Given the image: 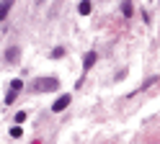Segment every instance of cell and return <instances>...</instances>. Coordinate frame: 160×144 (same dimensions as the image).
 Masks as SVG:
<instances>
[{
    "instance_id": "4",
    "label": "cell",
    "mask_w": 160,
    "mask_h": 144,
    "mask_svg": "<svg viewBox=\"0 0 160 144\" xmlns=\"http://www.w3.org/2000/svg\"><path fill=\"white\" fill-rule=\"evenodd\" d=\"M93 65H96V51H88V54H85V59H83V70L88 72Z\"/></svg>"
},
{
    "instance_id": "6",
    "label": "cell",
    "mask_w": 160,
    "mask_h": 144,
    "mask_svg": "<svg viewBox=\"0 0 160 144\" xmlns=\"http://www.w3.org/2000/svg\"><path fill=\"white\" fill-rule=\"evenodd\" d=\"M5 59H8V62H18V49H16V46H13V49H8Z\"/></svg>"
},
{
    "instance_id": "8",
    "label": "cell",
    "mask_w": 160,
    "mask_h": 144,
    "mask_svg": "<svg viewBox=\"0 0 160 144\" xmlns=\"http://www.w3.org/2000/svg\"><path fill=\"white\" fill-rule=\"evenodd\" d=\"M52 57H54V59H59V57H65V49H62V46H57V49L52 51Z\"/></svg>"
},
{
    "instance_id": "7",
    "label": "cell",
    "mask_w": 160,
    "mask_h": 144,
    "mask_svg": "<svg viewBox=\"0 0 160 144\" xmlns=\"http://www.w3.org/2000/svg\"><path fill=\"white\" fill-rule=\"evenodd\" d=\"M11 137H13V139H21V137H23L21 126H13V129H11Z\"/></svg>"
},
{
    "instance_id": "3",
    "label": "cell",
    "mask_w": 160,
    "mask_h": 144,
    "mask_svg": "<svg viewBox=\"0 0 160 144\" xmlns=\"http://www.w3.org/2000/svg\"><path fill=\"white\" fill-rule=\"evenodd\" d=\"M13 3H16V0H3V3H0V21H5V16L11 13Z\"/></svg>"
},
{
    "instance_id": "2",
    "label": "cell",
    "mask_w": 160,
    "mask_h": 144,
    "mask_svg": "<svg viewBox=\"0 0 160 144\" xmlns=\"http://www.w3.org/2000/svg\"><path fill=\"white\" fill-rule=\"evenodd\" d=\"M70 100H72L70 95H59V98L54 100V106H52V111H54V113H59V111H65V108L70 106Z\"/></svg>"
},
{
    "instance_id": "1",
    "label": "cell",
    "mask_w": 160,
    "mask_h": 144,
    "mask_svg": "<svg viewBox=\"0 0 160 144\" xmlns=\"http://www.w3.org/2000/svg\"><path fill=\"white\" fill-rule=\"evenodd\" d=\"M57 88H59L57 77H36V80H31V90L34 93H52Z\"/></svg>"
},
{
    "instance_id": "5",
    "label": "cell",
    "mask_w": 160,
    "mask_h": 144,
    "mask_svg": "<svg viewBox=\"0 0 160 144\" xmlns=\"http://www.w3.org/2000/svg\"><path fill=\"white\" fill-rule=\"evenodd\" d=\"M91 8H93V5H91V0H83V3L78 5V10H80L83 16H88V13H91Z\"/></svg>"
},
{
    "instance_id": "11",
    "label": "cell",
    "mask_w": 160,
    "mask_h": 144,
    "mask_svg": "<svg viewBox=\"0 0 160 144\" xmlns=\"http://www.w3.org/2000/svg\"><path fill=\"white\" fill-rule=\"evenodd\" d=\"M13 100H16V90H13V93H8V95H5V103H13Z\"/></svg>"
},
{
    "instance_id": "9",
    "label": "cell",
    "mask_w": 160,
    "mask_h": 144,
    "mask_svg": "<svg viewBox=\"0 0 160 144\" xmlns=\"http://www.w3.org/2000/svg\"><path fill=\"white\" fill-rule=\"evenodd\" d=\"M21 88H23L21 80H13V82H11V90H21Z\"/></svg>"
},
{
    "instance_id": "10",
    "label": "cell",
    "mask_w": 160,
    "mask_h": 144,
    "mask_svg": "<svg viewBox=\"0 0 160 144\" xmlns=\"http://www.w3.org/2000/svg\"><path fill=\"white\" fill-rule=\"evenodd\" d=\"M26 121V113H16V123H23Z\"/></svg>"
}]
</instances>
